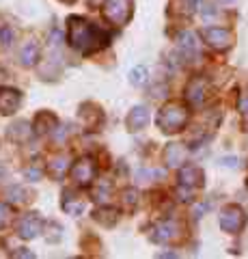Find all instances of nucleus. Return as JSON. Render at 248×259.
<instances>
[{
	"instance_id": "f8f14e48",
	"label": "nucleus",
	"mask_w": 248,
	"mask_h": 259,
	"mask_svg": "<svg viewBox=\"0 0 248 259\" xmlns=\"http://www.w3.org/2000/svg\"><path fill=\"white\" fill-rule=\"evenodd\" d=\"M235 158H227V160H222V164H227V166H235Z\"/></svg>"
},
{
	"instance_id": "423d86ee",
	"label": "nucleus",
	"mask_w": 248,
	"mask_h": 259,
	"mask_svg": "<svg viewBox=\"0 0 248 259\" xmlns=\"http://www.w3.org/2000/svg\"><path fill=\"white\" fill-rule=\"evenodd\" d=\"M179 177H181V184L188 186V188H199V186H203V171L196 166H186Z\"/></svg>"
},
{
	"instance_id": "f03ea898",
	"label": "nucleus",
	"mask_w": 248,
	"mask_h": 259,
	"mask_svg": "<svg viewBox=\"0 0 248 259\" xmlns=\"http://www.w3.org/2000/svg\"><path fill=\"white\" fill-rule=\"evenodd\" d=\"M246 225V212L239 205H227L220 214V227L227 233H237L242 231V227Z\"/></svg>"
},
{
	"instance_id": "1a4fd4ad",
	"label": "nucleus",
	"mask_w": 248,
	"mask_h": 259,
	"mask_svg": "<svg viewBox=\"0 0 248 259\" xmlns=\"http://www.w3.org/2000/svg\"><path fill=\"white\" fill-rule=\"evenodd\" d=\"M181 39V48H186V50H196V41H194V35L192 32H183V35L179 37Z\"/></svg>"
},
{
	"instance_id": "20e7f679",
	"label": "nucleus",
	"mask_w": 248,
	"mask_h": 259,
	"mask_svg": "<svg viewBox=\"0 0 248 259\" xmlns=\"http://www.w3.org/2000/svg\"><path fill=\"white\" fill-rule=\"evenodd\" d=\"M106 15L115 24H125L132 15V0H127L125 5H121V0H110L106 7Z\"/></svg>"
},
{
	"instance_id": "39448f33",
	"label": "nucleus",
	"mask_w": 248,
	"mask_h": 259,
	"mask_svg": "<svg viewBox=\"0 0 248 259\" xmlns=\"http://www.w3.org/2000/svg\"><path fill=\"white\" fill-rule=\"evenodd\" d=\"M186 97H188V102L190 104H201L205 100V91H207V82H205V78H192L190 80V84L186 89Z\"/></svg>"
},
{
	"instance_id": "9b49d317",
	"label": "nucleus",
	"mask_w": 248,
	"mask_h": 259,
	"mask_svg": "<svg viewBox=\"0 0 248 259\" xmlns=\"http://www.w3.org/2000/svg\"><path fill=\"white\" fill-rule=\"evenodd\" d=\"M242 127L248 132V110H244V115H242Z\"/></svg>"
},
{
	"instance_id": "7ed1b4c3",
	"label": "nucleus",
	"mask_w": 248,
	"mask_h": 259,
	"mask_svg": "<svg viewBox=\"0 0 248 259\" xmlns=\"http://www.w3.org/2000/svg\"><path fill=\"white\" fill-rule=\"evenodd\" d=\"M203 39L207 46H212L214 50H229L233 46V32L229 28H220V26H210L203 30Z\"/></svg>"
},
{
	"instance_id": "9d476101",
	"label": "nucleus",
	"mask_w": 248,
	"mask_h": 259,
	"mask_svg": "<svg viewBox=\"0 0 248 259\" xmlns=\"http://www.w3.org/2000/svg\"><path fill=\"white\" fill-rule=\"evenodd\" d=\"M142 74H145V69L138 67V71H136V82H142V80H145V76H142Z\"/></svg>"
},
{
	"instance_id": "0eeeda50",
	"label": "nucleus",
	"mask_w": 248,
	"mask_h": 259,
	"mask_svg": "<svg viewBox=\"0 0 248 259\" xmlns=\"http://www.w3.org/2000/svg\"><path fill=\"white\" fill-rule=\"evenodd\" d=\"M18 102H20V95L18 91H0V110L3 112H13L15 106H18Z\"/></svg>"
},
{
	"instance_id": "6e6552de",
	"label": "nucleus",
	"mask_w": 248,
	"mask_h": 259,
	"mask_svg": "<svg viewBox=\"0 0 248 259\" xmlns=\"http://www.w3.org/2000/svg\"><path fill=\"white\" fill-rule=\"evenodd\" d=\"M145 121H147V110H145V108H136L132 115H130V125H132V130H140L142 125H145Z\"/></svg>"
},
{
	"instance_id": "f257e3e1",
	"label": "nucleus",
	"mask_w": 248,
	"mask_h": 259,
	"mask_svg": "<svg viewBox=\"0 0 248 259\" xmlns=\"http://www.w3.org/2000/svg\"><path fill=\"white\" fill-rule=\"evenodd\" d=\"M188 123V110L181 104H169L162 112L158 115V125L164 132H179Z\"/></svg>"
},
{
	"instance_id": "ddd939ff",
	"label": "nucleus",
	"mask_w": 248,
	"mask_h": 259,
	"mask_svg": "<svg viewBox=\"0 0 248 259\" xmlns=\"http://www.w3.org/2000/svg\"><path fill=\"white\" fill-rule=\"evenodd\" d=\"M225 3H231V0H225Z\"/></svg>"
}]
</instances>
